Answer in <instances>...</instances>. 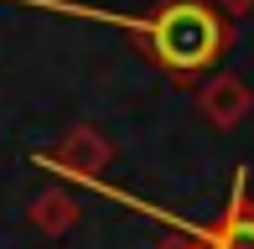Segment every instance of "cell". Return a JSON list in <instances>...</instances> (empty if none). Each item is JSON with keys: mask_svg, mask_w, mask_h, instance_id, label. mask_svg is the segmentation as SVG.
<instances>
[{"mask_svg": "<svg viewBox=\"0 0 254 249\" xmlns=\"http://www.w3.org/2000/svg\"><path fill=\"white\" fill-rule=\"evenodd\" d=\"M218 10H223L228 21H244V16H254V0H213Z\"/></svg>", "mask_w": 254, "mask_h": 249, "instance_id": "6", "label": "cell"}, {"mask_svg": "<svg viewBox=\"0 0 254 249\" xmlns=\"http://www.w3.org/2000/svg\"><path fill=\"white\" fill-rule=\"evenodd\" d=\"M197 249H207V244H197Z\"/></svg>", "mask_w": 254, "mask_h": 249, "instance_id": "8", "label": "cell"}, {"mask_svg": "<svg viewBox=\"0 0 254 249\" xmlns=\"http://www.w3.org/2000/svg\"><path fill=\"white\" fill-rule=\"evenodd\" d=\"M197 115L213 124L218 135H228V130H239V124L254 115V88L239 73H213V78H202V88H197Z\"/></svg>", "mask_w": 254, "mask_h": 249, "instance_id": "3", "label": "cell"}, {"mask_svg": "<svg viewBox=\"0 0 254 249\" xmlns=\"http://www.w3.org/2000/svg\"><path fill=\"white\" fill-rule=\"evenodd\" d=\"M207 249H254V202H249V172L234 177V192H228L223 213L202 229Z\"/></svg>", "mask_w": 254, "mask_h": 249, "instance_id": "4", "label": "cell"}, {"mask_svg": "<svg viewBox=\"0 0 254 249\" xmlns=\"http://www.w3.org/2000/svg\"><path fill=\"white\" fill-rule=\"evenodd\" d=\"M140 42V52L151 58L171 83H197L213 78L223 62L234 26L213 0H151V10L135 21H125Z\"/></svg>", "mask_w": 254, "mask_h": 249, "instance_id": "1", "label": "cell"}, {"mask_svg": "<svg viewBox=\"0 0 254 249\" xmlns=\"http://www.w3.org/2000/svg\"><path fill=\"white\" fill-rule=\"evenodd\" d=\"M42 161H47L52 172H63V177L99 182L104 166L114 161V145H109V135H104L99 124H67V130L52 140V151L42 156Z\"/></svg>", "mask_w": 254, "mask_h": 249, "instance_id": "2", "label": "cell"}, {"mask_svg": "<svg viewBox=\"0 0 254 249\" xmlns=\"http://www.w3.org/2000/svg\"><path fill=\"white\" fill-rule=\"evenodd\" d=\"M156 249H197V244H187V239H161Z\"/></svg>", "mask_w": 254, "mask_h": 249, "instance_id": "7", "label": "cell"}, {"mask_svg": "<svg viewBox=\"0 0 254 249\" xmlns=\"http://www.w3.org/2000/svg\"><path fill=\"white\" fill-rule=\"evenodd\" d=\"M26 223L37 234H47V239H63V234H73L83 223V202H78L73 187H42L26 208Z\"/></svg>", "mask_w": 254, "mask_h": 249, "instance_id": "5", "label": "cell"}]
</instances>
